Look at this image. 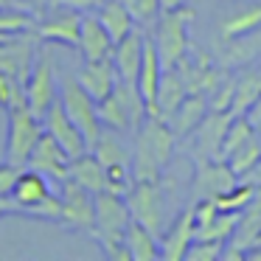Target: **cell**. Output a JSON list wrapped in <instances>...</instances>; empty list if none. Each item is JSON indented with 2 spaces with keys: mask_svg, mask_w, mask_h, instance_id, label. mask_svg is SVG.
Masks as SVG:
<instances>
[{
  "mask_svg": "<svg viewBox=\"0 0 261 261\" xmlns=\"http://www.w3.org/2000/svg\"><path fill=\"white\" fill-rule=\"evenodd\" d=\"M132 149V180H160V171L174 158L177 135L171 132L169 121L158 115H146L135 132Z\"/></svg>",
  "mask_w": 261,
  "mask_h": 261,
  "instance_id": "cell-1",
  "label": "cell"
},
{
  "mask_svg": "<svg viewBox=\"0 0 261 261\" xmlns=\"http://www.w3.org/2000/svg\"><path fill=\"white\" fill-rule=\"evenodd\" d=\"M194 14L186 6L160 12L158 23L152 25V42L158 48V57L163 68H177L188 54V25H191Z\"/></svg>",
  "mask_w": 261,
  "mask_h": 261,
  "instance_id": "cell-2",
  "label": "cell"
},
{
  "mask_svg": "<svg viewBox=\"0 0 261 261\" xmlns=\"http://www.w3.org/2000/svg\"><path fill=\"white\" fill-rule=\"evenodd\" d=\"M59 101H62L68 118L76 124V129L82 132L85 146H87V152H90V149L96 146L101 129H104V124L98 121L96 101H93L90 93H87L76 79H62V85H59Z\"/></svg>",
  "mask_w": 261,
  "mask_h": 261,
  "instance_id": "cell-3",
  "label": "cell"
},
{
  "mask_svg": "<svg viewBox=\"0 0 261 261\" xmlns=\"http://www.w3.org/2000/svg\"><path fill=\"white\" fill-rule=\"evenodd\" d=\"M9 132H6V160L14 166H25L34 143L42 135V118H37L25 101H17L6 110Z\"/></svg>",
  "mask_w": 261,
  "mask_h": 261,
  "instance_id": "cell-4",
  "label": "cell"
},
{
  "mask_svg": "<svg viewBox=\"0 0 261 261\" xmlns=\"http://www.w3.org/2000/svg\"><path fill=\"white\" fill-rule=\"evenodd\" d=\"M23 90H25L29 110L37 118H42L48 113V107H51V101L57 98V73H54V59L48 48H37L31 70L23 82Z\"/></svg>",
  "mask_w": 261,
  "mask_h": 261,
  "instance_id": "cell-5",
  "label": "cell"
},
{
  "mask_svg": "<svg viewBox=\"0 0 261 261\" xmlns=\"http://www.w3.org/2000/svg\"><path fill=\"white\" fill-rule=\"evenodd\" d=\"M132 214L124 194L101 191L93 197V236L96 242H110V239H124V230L129 225Z\"/></svg>",
  "mask_w": 261,
  "mask_h": 261,
  "instance_id": "cell-6",
  "label": "cell"
},
{
  "mask_svg": "<svg viewBox=\"0 0 261 261\" xmlns=\"http://www.w3.org/2000/svg\"><path fill=\"white\" fill-rule=\"evenodd\" d=\"M160 180H135L129 186V191L124 194L129 214L135 222H141L143 227H149L152 233L160 230L163 225V202H160Z\"/></svg>",
  "mask_w": 261,
  "mask_h": 261,
  "instance_id": "cell-7",
  "label": "cell"
},
{
  "mask_svg": "<svg viewBox=\"0 0 261 261\" xmlns=\"http://www.w3.org/2000/svg\"><path fill=\"white\" fill-rule=\"evenodd\" d=\"M93 197L96 194H90L79 182L65 177L59 182V205H62V219H59V225L70 227V230L93 233Z\"/></svg>",
  "mask_w": 261,
  "mask_h": 261,
  "instance_id": "cell-8",
  "label": "cell"
},
{
  "mask_svg": "<svg viewBox=\"0 0 261 261\" xmlns=\"http://www.w3.org/2000/svg\"><path fill=\"white\" fill-rule=\"evenodd\" d=\"M236 180L239 177L230 171V166L225 160H197V171H194V182H191L194 202L216 199L219 194L236 186Z\"/></svg>",
  "mask_w": 261,
  "mask_h": 261,
  "instance_id": "cell-9",
  "label": "cell"
},
{
  "mask_svg": "<svg viewBox=\"0 0 261 261\" xmlns=\"http://www.w3.org/2000/svg\"><path fill=\"white\" fill-rule=\"evenodd\" d=\"M29 169L40 171V174H45L51 182H62L65 177H68V166H70V154L65 152L62 146H59L57 141H54L51 135H48L45 129H42L40 141L34 143V149H31L29 154Z\"/></svg>",
  "mask_w": 261,
  "mask_h": 261,
  "instance_id": "cell-10",
  "label": "cell"
},
{
  "mask_svg": "<svg viewBox=\"0 0 261 261\" xmlns=\"http://www.w3.org/2000/svg\"><path fill=\"white\" fill-rule=\"evenodd\" d=\"M42 129H45L48 135H51L54 141H57L59 146H62L65 152L70 154V160L87 152L85 138H82V132L76 129L73 121L68 118V113H65V107H62V101H59V96L54 98L51 107H48V113L42 115Z\"/></svg>",
  "mask_w": 261,
  "mask_h": 261,
  "instance_id": "cell-11",
  "label": "cell"
},
{
  "mask_svg": "<svg viewBox=\"0 0 261 261\" xmlns=\"http://www.w3.org/2000/svg\"><path fill=\"white\" fill-rule=\"evenodd\" d=\"M51 14H48L42 23L34 25V34L40 42H59V45H70L76 48V42H79V12H70V9L65 6H57V3H51Z\"/></svg>",
  "mask_w": 261,
  "mask_h": 261,
  "instance_id": "cell-12",
  "label": "cell"
},
{
  "mask_svg": "<svg viewBox=\"0 0 261 261\" xmlns=\"http://www.w3.org/2000/svg\"><path fill=\"white\" fill-rule=\"evenodd\" d=\"M143 40H146V31L135 25L129 34L121 37L113 45V65H115V73H118L121 82L135 85L138 70H141V59H143Z\"/></svg>",
  "mask_w": 261,
  "mask_h": 261,
  "instance_id": "cell-13",
  "label": "cell"
},
{
  "mask_svg": "<svg viewBox=\"0 0 261 261\" xmlns=\"http://www.w3.org/2000/svg\"><path fill=\"white\" fill-rule=\"evenodd\" d=\"M230 118H233L230 113H219V110H208V113H205V118L199 121L197 129L191 132L194 149H197V160H216L222 135H225Z\"/></svg>",
  "mask_w": 261,
  "mask_h": 261,
  "instance_id": "cell-14",
  "label": "cell"
},
{
  "mask_svg": "<svg viewBox=\"0 0 261 261\" xmlns=\"http://www.w3.org/2000/svg\"><path fill=\"white\" fill-rule=\"evenodd\" d=\"M194 233H197V222H194V202H191L166 230L163 242H160V258H166V261L186 258V250L191 247Z\"/></svg>",
  "mask_w": 261,
  "mask_h": 261,
  "instance_id": "cell-15",
  "label": "cell"
},
{
  "mask_svg": "<svg viewBox=\"0 0 261 261\" xmlns=\"http://www.w3.org/2000/svg\"><path fill=\"white\" fill-rule=\"evenodd\" d=\"M113 45H115L113 37H110L107 29L98 23V17L85 14V17H82V23H79V42H76L82 59H85V62H98V59H107V57H113Z\"/></svg>",
  "mask_w": 261,
  "mask_h": 261,
  "instance_id": "cell-16",
  "label": "cell"
},
{
  "mask_svg": "<svg viewBox=\"0 0 261 261\" xmlns=\"http://www.w3.org/2000/svg\"><path fill=\"white\" fill-rule=\"evenodd\" d=\"M76 82L90 93L93 101L107 98L110 93L115 90V85H118V73H115L113 57L98 59V62H85V65H82V70L76 73Z\"/></svg>",
  "mask_w": 261,
  "mask_h": 261,
  "instance_id": "cell-17",
  "label": "cell"
},
{
  "mask_svg": "<svg viewBox=\"0 0 261 261\" xmlns=\"http://www.w3.org/2000/svg\"><path fill=\"white\" fill-rule=\"evenodd\" d=\"M48 194H54L51 191V180H48L45 174H40V171L23 166L20 174H17V180H14V188H12V194H9V199H12V205H14V214H20L23 208L45 199Z\"/></svg>",
  "mask_w": 261,
  "mask_h": 261,
  "instance_id": "cell-18",
  "label": "cell"
},
{
  "mask_svg": "<svg viewBox=\"0 0 261 261\" xmlns=\"http://www.w3.org/2000/svg\"><path fill=\"white\" fill-rule=\"evenodd\" d=\"M208 110H211L208 107V98H205L202 93H188V96L180 101V107H177L166 121H169L171 132H174L177 138H188L194 129H197L199 121L205 118Z\"/></svg>",
  "mask_w": 261,
  "mask_h": 261,
  "instance_id": "cell-19",
  "label": "cell"
},
{
  "mask_svg": "<svg viewBox=\"0 0 261 261\" xmlns=\"http://www.w3.org/2000/svg\"><path fill=\"white\" fill-rule=\"evenodd\" d=\"M186 96H188V85H186V79H182V73L177 68H163L160 85H158V98H154L158 115L166 121L177 107H180V101Z\"/></svg>",
  "mask_w": 261,
  "mask_h": 261,
  "instance_id": "cell-20",
  "label": "cell"
},
{
  "mask_svg": "<svg viewBox=\"0 0 261 261\" xmlns=\"http://www.w3.org/2000/svg\"><path fill=\"white\" fill-rule=\"evenodd\" d=\"M68 177L73 182H79L82 188H87L90 194L107 191V171H104V166L98 163V158L93 152H85V154L70 160Z\"/></svg>",
  "mask_w": 261,
  "mask_h": 261,
  "instance_id": "cell-21",
  "label": "cell"
},
{
  "mask_svg": "<svg viewBox=\"0 0 261 261\" xmlns=\"http://www.w3.org/2000/svg\"><path fill=\"white\" fill-rule=\"evenodd\" d=\"M124 244L129 250L132 261H154L160 255V244H158V233H152L149 227H143L141 222L129 219L124 230Z\"/></svg>",
  "mask_w": 261,
  "mask_h": 261,
  "instance_id": "cell-22",
  "label": "cell"
},
{
  "mask_svg": "<svg viewBox=\"0 0 261 261\" xmlns=\"http://www.w3.org/2000/svg\"><path fill=\"white\" fill-rule=\"evenodd\" d=\"M96 17H98V23L107 29V34L113 37V42H118L121 37H126L135 29V20H132V14L126 12V6L121 0H104L101 9L96 12Z\"/></svg>",
  "mask_w": 261,
  "mask_h": 261,
  "instance_id": "cell-23",
  "label": "cell"
},
{
  "mask_svg": "<svg viewBox=\"0 0 261 261\" xmlns=\"http://www.w3.org/2000/svg\"><path fill=\"white\" fill-rule=\"evenodd\" d=\"M90 152L98 158L101 166H132V152L124 146V141L115 135V129H110V132L101 129V135H98L96 146H93Z\"/></svg>",
  "mask_w": 261,
  "mask_h": 261,
  "instance_id": "cell-24",
  "label": "cell"
},
{
  "mask_svg": "<svg viewBox=\"0 0 261 261\" xmlns=\"http://www.w3.org/2000/svg\"><path fill=\"white\" fill-rule=\"evenodd\" d=\"M225 163L230 166V171L236 177H247L250 171H255L261 166V143L255 141V135H250L242 146H236L225 158Z\"/></svg>",
  "mask_w": 261,
  "mask_h": 261,
  "instance_id": "cell-25",
  "label": "cell"
},
{
  "mask_svg": "<svg viewBox=\"0 0 261 261\" xmlns=\"http://www.w3.org/2000/svg\"><path fill=\"white\" fill-rule=\"evenodd\" d=\"M261 96V73L253 70V73H244L242 79L233 85V101H230V115H244L250 107L255 104V98Z\"/></svg>",
  "mask_w": 261,
  "mask_h": 261,
  "instance_id": "cell-26",
  "label": "cell"
},
{
  "mask_svg": "<svg viewBox=\"0 0 261 261\" xmlns=\"http://www.w3.org/2000/svg\"><path fill=\"white\" fill-rule=\"evenodd\" d=\"M258 25H261V6H250V9H244V12L227 17L225 23L219 25V31H222L225 40H242V37L253 34Z\"/></svg>",
  "mask_w": 261,
  "mask_h": 261,
  "instance_id": "cell-27",
  "label": "cell"
},
{
  "mask_svg": "<svg viewBox=\"0 0 261 261\" xmlns=\"http://www.w3.org/2000/svg\"><path fill=\"white\" fill-rule=\"evenodd\" d=\"M250 135H253V126H250L247 115H233V118L227 121L225 135H222V143H219V154H216V160H225L227 154H230L236 146H242V143L247 141Z\"/></svg>",
  "mask_w": 261,
  "mask_h": 261,
  "instance_id": "cell-28",
  "label": "cell"
},
{
  "mask_svg": "<svg viewBox=\"0 0 261 261\" xmlns=\"http://www.w3.org/2000/svg\"><path fill=\"white\" fill-rule=\"evenodd\" d=\"M126 6V12L132 14V20H135V25L138 29H143V31H149L154 23H158V17H160V0H121Z\"/></svg>",
  "mask_w": 261,
  "mask_h": 261,
  "instance_id": "cell-29",
  "label": "cell"
},
{
  "mask_svg": "<svg viewBox=\"0 0 261 261\" xmlns=\"http://www.w3.org/2000/svg\"><path fill=\"white\" fill-rule=\"evenodd\" d=\"M255 191H258V186H253V182H247V186H233V188H227L225 194H219L214 202L219 211H244L253 202Z\"/></svg>",
  "mask_w": 261,
  "mask_h": 261,
  "instance_id": "cell-30",
  "label": "cell"
},
{
  "mask_svg": "<svg viewBox=\"0 0 261 261\" xmlns=\"http://www.w3.org/2000/svg\"><path fill=\"white\" fill-rule=\"evenodd\" d=\"M25 101V90H23V82L14 79L12 73H3L0 70V107L9 110L12 104Z\"/></svg>",
  "mask_w": 261,
  "mask_h": 261,
  "instance_id": "cell-31",
  "label": "cell"
},
{
  "mask_svg": "<svg viewBox=\"0 0 261 261\" xmlns=\"http://www.w3.org/2000/svg\"><path fill=\"white\" fill-rule=\"evenodd\" d=\"M222 250H225V242H199V239H194L191 247L186 250V258L188 261H211V258H219Z\"/></svg>",
  "mask_w": 261,
  "mask_h": 261,
  "instance_id": "cell-32",
  "label": "cell"
},
{
  "mask_svg": "<svg viewBox=\"0 0 261 261\" xmlns=\"http://www.w3.org/2000/svg\"><path fill=\"white\" fill-rule=\"evenodd\" d=\"M20 169H23V166H14V163H9V160L0 163V197H9V194H12Z\"/></svg>",
  "mask_w": 261,
  "mask_h": 261,
  "instance_id": "cell-33",
  "label": "cell"
},
{
  "mask_svg": "<svg viewBox=\"0 0 261 261\" xmlns=\"http://www.w3.org/2000/svg\"><path fill=\"white\" fill-rule=\"evenodd\" d=\"M51 3L65 6V9H70V12H79V14H96L104 0H51Z\"/></svg>",
  "mask_w": 261,
  "mask_h": 261,
  "instance_id": "cell-34",
  "label": "cell"
},
{
  "mask_svg": "<svg viewBox=\"0 0 261 261\" xmlns=\"http://www.w3.org/2000/svg\"><path fill=\"white\" fill-rule=\"evenodd\" d=\"M6 214H14V205L9 197H0V216H6Z\"/></svg>",
  "mask_w": 261,
  "mask_h": 261,
  "instance_id": "cell-35",
  "label": "cell"
},
{
  "mask_svg": "<svg viewBox=\"0 0 261 261\" xmlns=\"http://www.w3.org/2000/svg\"><path fill=\"white\" fill-rule=\"evenodd\" d=\"M180 6H186V0H160V9H163V12H169V9H180Z\"/></svg>",
  "mask_w": 261,
  "mask_h": 261,
  "instance_id": "cell-36",
  "label": "cell"
},
{
  "mask_svg": "<svg viewBox=\"0 0 261 261\" xmlns=\"http://www.w3.org/2000/svg\"><path fill=\"white\" fill-rule=\"evenodd\" d=\"M258 73H261V70H258Z\"/></svg>",
  "mask_w": 261,
  "mask_h": 261,
  "instance_id": "cell-37",
  "label": "cell"
}]
</instances>
